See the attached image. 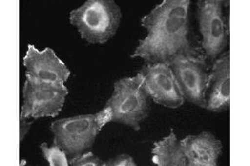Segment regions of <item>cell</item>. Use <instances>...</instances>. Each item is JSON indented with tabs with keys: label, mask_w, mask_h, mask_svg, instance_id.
<instances>
[{
	"label": "cell",
	"mask_w": 250,
	"mask_h": 166,
	"mask_svg": "<svg viewBox=\"0 0 250 166\" xmlns=\"http://www.w3.org/2000/svg\"><path fill=\"white\" fill-rule=\"evenodd\" d=\"M190 5V0H163L144 15L140 24L147 34L139 40L131 58L145 64H168L180 56L205 59L193 35Z\"/></svg>",
	"instance_id": "obj_1"
},
{
	"label": "cell",
	"mask_w": 250,
	"mask_h": 166,
	"mask_svg": "<svg viewBox=\"0 0 250 166\" xmlns=\"http://www.w3.org/2000/svg\"><path fill=\"white\" fill-rule=\"evenodd\" d=\"M69 23L88 44L104 45L116 35L122 11L114 0H87L69 13Z\"/></svg>",
	"instance_id": "obj_2"
},
{
	"label": "cell",
	"mask_w": 250,
	"mask_h": 166,
	"mask_svg": "<svg viewBox=\"0 0 250 166\" xmlns=\"http://www.w3.org/2000/svg\"><path fill=\"white\" fill-rule=\"evenodd\" d=\"M150 101L142 75L138 73L114 82V91L105 106L110 107L114 114L112 122L140 131L150 114Z\"/></svg>",
	"instance_id": "obj_3"
},
{
	"label": "cell",
	"mask_w": 250,
	"mask_h": 166,
	"mask_svg": "<svg viewBox=\"0 0 250 166\" xmlns=\"http://www.w3.org/2000/svg\"><path fill=\"white\" fill-rule=\"evenodd\" d=\"M225 1L199 0L196 17L201 35L200 48L208 63H213L229 43V31L224 14Z\"/></svg>",
	"instance_id": "obj_4"
},
{
	"label": "cell",
	"mask_w": 250,
	"mask_h": 166,
	"mask_svg": "<svg viewBox=\"0 0 250 166\" xmlns=\"http://www.w3.org/2000/svg\"><path fill=\"white\" fill-rule=\"evenodd\" d=\"M49 129L54 135L53 143L73 158L89 151L101 129L94 114L74 115L53 121Z\"/></svg>",
	"instance_id": "obj_5"
},
{
	"label": "cell",
	"mask_w": 250,
	"mask_h": 166,
	"mask_svg": "<svg viewBox=\"0 0 250 166\" xmlns=\"http://www.w3.org/2000/svg\"><path fill=\"white\" fill-rule=\"evenodd\" d=\"M22 94L23 104L20 117L34 120L54 118L62 111L68 90L64 83L41 82L26 77Z\"/></svg>",
	"instance_id": "obj_6"
},
{
	"label": "cell",
	"mask_w": 250,
	"mask_h": 166,
	"mask_svg": "<svg viewBox=\"0 0 250 166\" xmlns=\"http://www.w3.org/2000/svg\"><path fill=\"white\" fill-rule=\"evenodd\" d=\"M151 100L162 107L178 109L185 102L173 71L168 63L145 64L139 72Z\"/></svg>",
	"instance_id": "obj_7"
},
{
	"label": "cell",
	"mask_w": 250,
	"mask_h": 166,
	"mask_svg": "<svg viewBox=\"0 0 250 166\" xmlns=\"http://www.w3.org/2000/svg\"><path fill=\"white\" fill-rule=\"evenodd\" d=\"M185 102L205 109V93L208 78L205 58L180 56L169 63Z\"/></svg>",
	"instance_id": "obj_8"
},
{
	"label": "cell",
	"mask_w": 250,
	"mask_h": 166,
	"mask_svg": "<svg viewBox=\"0 0 250 166\" xmlns=\"http://www.w3.org/2000/svg\"><path fill=\"white\" fill-rule=\"evenodd\" d=\"M25 76L41 82L65 83L71 72L51 48L39 50L29 44L23 58Z\"/></svg>",
	"instance_id": "obj_9"
},
{
	"label": "cell",
	"mask_w": 250,
	"mask_h": 166,
	"mask_svg": "<svg viewBox=\"0 0 250 166\" xmlns=\"http://www.w3.org/2000/svg\"><path fill=\"white\" fill-rule=\"evenodd\" d=\"M205 93V109L220 113L230 107V51L225 52L212 63Z\"/></svg>",
	"instance_id": "obj_10"
},
{
	"label": "cell",
	"mask_w": 250,
	"mask_h": 166,
	"mask_svg": "<svg viewBox=\"0 0 250 166\" xmlns=\"http://www.w3.org/2000/svg\"><path fill=\"white\" fill-rule=\"evenodd\" d=\"M188 166H217L223 153L222 141L208 131L181 140Z\"/></svg>",
	"instance_id": "obj_11"
},
{
	"label": "cell",
	"mask_w": 250,
	"mask_h": 166,
	"mask_svg": "<svg viewBox=\"0 0 250 166\" xmlns=\"http://www.w3.org/2000/svg\"><path fill=\"white\" fill-rule=\"evenodd\" d=\"M151 155L152 163L157 166H188L181 140L173 129L167 136L154 142Z\"/></svg>",
	"instance_id": "obj_12"
},
{
	"label": "cell",
	"mask_w": 250,
	"mask_h": 166,
	"mask_svg": "<svg viewBox=\"0 0 250 166\" xmlns=\"http://www.w3.org/2000/svg\"><path fill=\"white\" fill-rule=\"evenodd\" d=\"M43 157L49 166H68L69 160L68 155L59 146L53 143L51 147L43 142L40 146Z\"/></svg>",
	"instance_id": "obj_13"
},
{
	"label": "cell",
	"mask_w": 250,
	"mask_h": 166,
	"mask_svg": "<svg viewBox=\"0 0 250 166\" xmlns=\"http://www.w3.org/2000/svg\"><path fill=\"white\" fill-rule=\"evenodd\" d=\"M69 166H104V161H103L100 158L96 156L92 151H87L82 155L70 158Z\"/></svg>",
	"instance_id": "obj_14"
},
{
	"label": "cell",
	"mask_w": 250,
	"mask_h": 166,
	"mask_svg": "<svg viewBox=\"0 0 250 166\" xmlns=\"http://www.w3.org/2000/svg\"><path fill=\"white\" fill-rule=\"evenodd\" d=\"M104 166H137L133 156L128 154H120L104 161Z\"/></svg>",
	"instance_id": "obj_15"
},
{
	"label": "cell",
	"mask_w": 250,
	"mask_h": 166,
	"mask_svg": "<svg viewBox=\"0 0 250 166\" xmlns=\"http://www.w3.org/2000/svg\"><path fill=\"white\" fill-rule=\"evenodd\" d=\"M94 116H95L97 124L100 127V129L102 130L103 128L105 127L106 125L113 121L114 114L110 107L104 106L102 110L94 114Z\"/></svg>",
	"instance_id": "obj_16"
},
{
	"label": "cell",
	"mask_w": 250,
	"mask_h": 166,
	"mask_svg": "<svg viewBox=\"0 0 250 166\" xmlns=\"http://www.w3.org/2000/svg\"><path fill=\"white\" fill-rule=\"evenodd\" d=\"M32 122H27V119L20 117V142L22 143L31 129Z\"/></svg>",
	"instance_id": "obj_17"
}]
</instances>
